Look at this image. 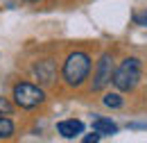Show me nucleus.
I'll list each match as a JSON object with an SVG mask.
<instances>
[{
	"mask_svg": "<svg viewBox=\"0 0 147 143\" xmlns=\"http://www.w3.org/2000/svg\"><path fill=\"white\" fill-rule=\"evenodd\" d=\"M11 111H14V107H11V102H9L7 98H2V95H0V116H2V114H5V116H9Z\"/></svg>",
	"mask_w": 147,
	"mask_h": 143,
	"instance_id": "obj_11",
	"label": "nucleus"
},
{
	"mask_svg": "<svg viewBox=\"0 0 147 143\" xmlns=\"http://www.w3.org/2000/svg\"><path fill=\"white\" fill-rule=\"evenodd\" d=\"M14 102L20 109H34L45 100V93L41 89V84H32V82H18L14 86Z\"/></svg>",
	"mask_w": 147,
	"mask_h": 143,
	"instance_id": "obj_3",
	"label": "nucleus"
},
{
	"mask_svg": "<svg viewBox=\"0 0 147 143\" xmlns=\"http://www.w3.org/2000/svg\"><path fill=\"white\" fill-rule=\"evenodd\" d=\"M140 75H143L140 59H138V57H125V59L115 66L111 84L120 91V93H131V91L140 84Z\"/></svg>",
	"mask_w": 147,
	"mask_h": 143,
	"instance_id": "obj_2",
	"label": "nucleus"
},
{
	"mask_svg": "<svg viewBox=\"0 0 147 143\" xmlns=\"http://www.w3.org/2000/svg\"><path fill=\"white\" fill-rule=\"evenodd\" d=\"M57 132L63 136V139H75L84 132V123L77 121V118H66V121H59L57 123Z\"/></svg>",
	"mask_w": 147,
	"mask_h": 143,
	"instance_id": "obj_6",
	"label": "nucleus"
},
{
	"mask_svg": "<svg viewBox=\"0 0 147 143\" xmlns=\"http://www.w3.org/2000/svg\"><path fill=\"white\" fill-rule=\"evenodd\" d=\"M27 2H38V0H27Z\"/></svg>",
	"mask_w": 147,
	"mask_h": 143,
	"instance_id": "obj_12",
	"label": "nucleus"
},
{
	"mask_svg": "<svg viewBox=\"0 0 147 143\" xmlns=\"http://www.w3.org/2000/svg\"><path fill=\"white\" fill-rule=\"evenodd\" d=\"M134 23L136 25H140V27H147V7L145 9H140V12H134Z\"/></svg>",
	"mask_w": 147,
	"mask_h": 143,
	"instance_id": "obj_10",
	"label": "nucleus"
},
{
	"mask_svg": "<svg viewBox=\"0 0 147 143\" xmlns=\"http://www.w3.org/2000/svg\"><path fill=\"white\" fill-rule=\"evenodd\" d=\"M11 134H14V123H11L9 118L0 116V141H2V139H9Z\"/></svg>",
	"mask_w": 147,
	"mask_h": 143,
	"instance_id": "obj_9",
	"label": "nucleus"
},
{
	"mask_svg": "<svg viewBox=\"0 0 147 143\" xmlns=\"http://www.w3.org/2000/svg\"><path fill=\"white\" fill-rule=\"evenodd\" d=\"M91 54L84 52V50H75L66 57L63 61V68H61V77L63 82L70 86V89H77L82 86L86 80H88V73H91Z\"/></svg>",
	"mask_w": 147,
	"mask_h": 143,
	"instance_id": "obj_1",
	"label": "nucleus"
},
{
	"mask_svg": "<svg viewBox=\"0 0 147 143\" xmlns=\"http://www.w3.org/2000/svg\"><path fill=\"white\" fill-rule=\"evenodd\" d=\"M102 105L109 109H120L125 105V98L118 93V91H113V93H104V98H102Z\"/></svg>",
	"mask_w": 147,
	"mask_h": 143,
	"instance_id": "obj_8",
	"label": "nucleus"
},
{
	"mask_svg": "<svg viewBox=\"0 0 147 143\" xmlns=\"http://www.w3.org/2000/svg\"><path fill=\"white\" fill-rule=\"evenodd\" d=\"M32 75H34V80H36L41 86H48V84H52L57 77V66L52 59H41L36 61L34 66H32Z\"/></svg>",
	"mask_w": 147,
	"mask_h": 143,
	"instance_id": "obj_5",
	"label": "nucleus"
},
{
	"mask_svg": "<svg viewBox=\"0 0 147 143\" xmlns=\"http://www.w3.org/2000/svg\"><path fill=\"white\" fill-rule=\"evenodd\" d=\"M113 54L111 52H102V57L97 59V66L93 73V82H91V91H104L113 80Z\"/></svg>",
	"mask_w": 147,
	"mask_h": 143,
	"instance_id": "obj_4",
	"label": "nucleus"
},
{
	"mask_svg": "<svg viewBox=\"0 0 147 143\" xmlns=\"http://www.w3.org/2000/svg\"><path fill=\"white\" fill-rule=\"evenodd\" d=\"M93 129L95 132H100L102 136H113V134H118V125L111 121V118H93Z\"/></svg>",
	"mask_w": 147,
	"mask_h": 143,
	"instance_id": "obj_7",
	"label": "nucleus"
}]
</instances>
